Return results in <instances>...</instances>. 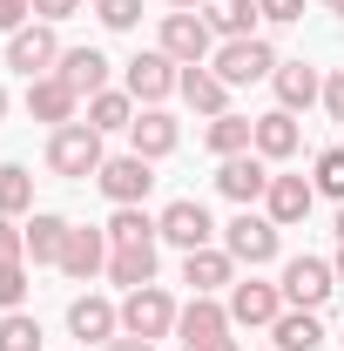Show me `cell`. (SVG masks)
Here are the masks:
<instances>
[{"label": "cell", "mask_w": 344, "mask_h": 351, "mask_svg": "<svg viewBox=\"0 0 344 351\" xmlns=\"http://www.w3.org/2000/svg\"><path fill=\"white\" fill-rule=\"evenodd\" d=\"M54 75L75 88V95H101V88H108V61H101V47H68Z\"/></svg>", "instance_id": "603a6c76"}, {"label": "cell", "mask_w": 344, "mask_h": 351, "mask_svg": "<svg viewBox=\"0 0 344 351\" xmlns=\"http://www.w3.org/2000/svg\"><path fill=\"white\" fill-rule=\"evenodd\" d=\"M210 68L230 88H250V82H270V75H277V47L263 41V34H250V41H223Z\"/></svg>", "instance_id": "3957f363"}, {"label": "cell", "mask_w": 344, "mask_h": 351, "mask_svg": "<svg viewBox=\"0 0 344 351\" xmlns=\"http://www.w3.org/2000/svg\"><path fill=\"white\" fill-rule=\"evenodd\" d=\"M68 230H75L68 217L34 210V223H27V257H34V263H61V250H68Z\"/></svg>", "instance_id": "cb8c5ba5"}, {"label": "cell", "mask_w": 344, "mask_h": 351, "mask_svg": "<svg viewBox=\"0 0 344 351\" xmlns=\"http://www.w3.org/2000/svg\"><path fill=\"white\" fill-rule=\"evenodd\" d=\"M135 115H142V108H135V95L129 88H101V95H88V129H129Z\"/></svg>", "instance_id": "4316f807"}, {"label": "cell", "mask_w": 344, "mask_h": 351, "mask_svg": "<svg viewBox=\"0 0 344 351\" xmlns=\"http://www.w3.org/2000/svg\"><path fill=\"white\" fill-rule=\"evenodd\" d=\"M297 142H304V129H297V115H291V108H270V115H257V156H263V162H284V156H297Z\"/></svg>", "instance_id": "7402d4cb"}, {"label": "cell", "mask_w": 344, "mask_h": 351, "mask_svg": "<svg viewBox=\"0 0 344 351\" xmlns=\"http://www.w3.org/2000/svg\"><path fill=\"white\" fill-rule=\"evenodd\" d=\"M210 41H216V27L196 14V7L162 14V54H169L175 68H203V61H210Z\"/></svg>", "instance_id": "7a4b0ae2"}, {"label": "cell", "mask_w": 344, "mask_h": 351, "mask_svg": "<svg viewBox=\"0 0 344 351\" xmlns=\"http://www.w3.org/2000/svg\"><path fill=\"white\" fill-rule=\"evenodd\" d=\"M95 182H101V196L122 210V203H142V196L156 189V169H149V156H135V149H129V156H108Z\"/></svg>", "instance_id": "ba28073f"}, {"label": "cell", "mask_w": 344, "mask_h": 351, "mask_svg": "<svg viewBox=\"0 0 344 351\" xmlns=\"http://www.w3.org/2000/svg\"><path fill=\"white\" fill-rule=\"evenodd\" d=\"M129 142H135V156L162 162L175 142H182V129H175V115H162V108H142V115L129 122Z\"/></svg>", "instance_id": "44dd1931"}, {"label": "cell", "mask_w": 344, "mask_h": 351, "mask_svg": "<svg viewBox=\"0 0 344 351\" xmlns=\"http://www.w3.org/2000/svg\"><path fill=\"white\" fill-rule=\"evenodd\" d=\"M189 351H236V338H210V345H189Z\"/></svg>", "instance_id": "b9f144b4"}, {"label": "cell", "mask_w": 344, "mask_h": 351, "mask_svg": "<svg viewBox=\"0 0 344 351\" xmlns=\"http://www.w3.org/2000/svg\"><path fill=\"white\" fill-rule=\"evenodd\" d=\"M324 7H331V14H338V21H344V0H324Z\"/></svg>", "instance_id": "ee69618b"}, {"label": "cell", "mask_w": 344, "mask_h": 351, "mask_svg": "<svg viewBox=\"0 0 344 351\" xmlns=\"http://www.w3.org/2000/svg\"><path fill=\"white\" fill-rule=\"evenodd\" d=\"M277 317H284V291L277 284H257V277L230 284V324L257 331V324H277Z\"/></svg>", "instance_id": "30bf717a"}, {"label": "cell", "mask_w": 344, "mask_h": 351, "mask_svg": "<svg viewBox=\"0 0 344 351\" xmlns=\"http://www.w3.org/2000/svg\"><path fill=\"white\" fill-rule=\"evenodd\" d=\"M203 21H210L223 41H250L263 14H257V0H210V14H203Z\"/></svg>", "instance_id": "83f0119b"}, {"label": "cell", "mask_w": 344, "mask_h": 351, "mask_svg": "<svg viewBox=\"0 0 344 351\" xmlns=\"http://www.w3.org/2000/svg\"><path fill=\"white\" fill-rule=\"evenodd\" d=\"M175 331H182V351H189V345H210V338H230V304H216V298H189V304L175 311Z\"/></svg>", "instance_id": "e0dca14e"}, {"label": "cell", "mask_w": 344, "mask_h": 351, "mask_svg": "<svg viewBox=\"0 0 344 351\" xmlns=\"http://www.w3.org/2000/svg\"><path fill=\"white\" fill-rule=\"evenodd\" d=\"M108 277H115L122 291H142V284H156V243H129V250H108Z\"/></svg>", "instance_id": "484cf974"}, {"label": "cell", "mask_w": 344, "mask_h": 351, "mask_svg": "<svg viewBox=\"0 0 344 351\" xmlns=\"http://www.w3.org/2000/svg\"><path fill=\"white\" fill-rule=\"evenodd\" d=\"M156 237L175 243V250H203V243L216 237V223H210V210H203L196 196H182V203H169V210L156 217Z\"/></svg>", "instance_id": "9c48e42d"}, {"label": "cell", "mask_w": 344, "mask_h": 351, "mask_svg": "<svg viewBox=\"0 0 344 351\" xmlns=\"http://www.w3.org/2000/svg\"><path fill=\"white\" fill-rule=\"evenodd\" d=\"M338 243H344V203H338Z\"/></svg>", "instance_id": "f6af8a7d"}, {"label": "cell", "mask_w": 344, "mask_h": 351, "mask_svg": "<svg viewBox=\"0 0 344 351\" xmlns=\"http://www.w3.org/2000/svg\"><path fill=\"white\" fill-rule=\"evenodd\" d=\"M310 203H317V182H304V176H270V189H263V217L277 223V230L304 223Z\"/></svg>", "instance_id": "8fae6325"}, {"label": "cell", "mask_w": 344, "mask_h": 351, "mask_svg": "<svg viewBox=\"0 0 344 351\" xmlns=\"http://www.w3.org/2000/svg\"><path fill=\"white\" fill-rule=\"evenodd\" d=\"M169 7H203V0H169Z\"/></svg>", "instance_id": "bcb514c9"}, {"label": "cell", "mask_w": 344, "mask_h": 351, "mask_svg": "<svg viewBox=\"0 0 344 351\" xmlns=\"http://www.w3.org/2000/svg\"><path fill=\"white\" fill-rule=\"evenodd\" d=\"M270 331H277V351H317V345H324V324H317V311H284Z\"/></svg>", "instance_id": "f1b7e54d"}, {"label": "cell", "mask_w": 344, "mask_h": 351, "mask_svg": "<svg viewBox=\"0 0 344 351\" xmlns=\"http://www.w3.org/2000/svg\"><path fill=\"white\" fill-rule=\"evenodd\" d=\"M216 189H223L230 203H243V210H250V203H263V189H270L263 156H250V149H243V156H230V162L216 169Z\"/></svg>", "instance_id": "5bb4252c"}, {"label": "cell", "mask_w": 344, "mask_h": 351, "mask_svg": "<svg viewBox=\"0 0 344 351\" xmlns=\"http://www.w3.org/2000/svg\"><path fill=\"white\" fill-rule=\"evenodd\" d=\"M75 108H82V95L61 82V75L27 82V115H34V122H47V129H68V122H75Z\"/></svg>", "instance_id": "4fadbf2b"}, {"label": "cell", "mask_w": 344, "mask_h": 351, "mask_svg": "<svg viewBox=\"0 0 344 351\" xmlns=\"http://www.w3.org/2000/svg\"><path fill=\"white\" fill-rule=\"evenodd\" d=\"M108 230H68V250H61V270L75 277V284H88L95 270H108Z\"/></svg>", "instance_id": "d6986e66"}, {"label": "cell", "mask_w": 344, "mask_h": 351, "mask_svg": "<svg viewBox=\"0 0 344 351\" xmlns=\"http://www.w3.org/2000/svg\"><path fill=\"white\" fill-rule=\"evenodd\" d=\"M203 142H210L216 156L230 162V156L257 149V122H250V115H210V129H203Z\"/></svg>", "instance_id": "d4e9b609"}, {"label": "cell", "mask_w": 344, "mask_h": 351, "mask_svg": "<svg viewBox=\"0 0 344 351\" xmlns=\"http://www.w3.org/2000/svg\"><path fill=\"white\" fill-rule=\"evenodd\" d=\"M331 270H338V284H344V243H338V263H331Z\"/></svg>", "instance_id": "7bdbcfd3"}, {"label": "cell", "mask_w": 344, "mask_h": 351, "mask_svg": "<svg viewBox=\"0 0 344 351\" xmlns=\"http://www.w3.org/2000/svg\"><path fill=\"white\" fill-rule=\"evenodd\" d=\"M101 162H108V156H101V129L68 122V129L47 135V169L54 176H75V182H82V176H101Z\"/></svg>", "instance_id": "6da1fadb"}, {"label": "cell", "mask_w": 344, "mask_h": 351, "mask_svg": "<svg viewBox=\"0 0 344 351\" xmlns=\"http://www.w3.org/2000/svg\"><path fill=\"white\" fill-rule=\"evenodd\" d=\"M175 95H182V101H189L196 115H230V82H223L216 68H182Z\"/></svg>", "instance_id": "ffe728a7"}, {"label": "cell", "mask_w": 344, "mask_h": 351, "mask_svg": "<svg viewBox=\"0 0 344 351\" xmlns=\"http://www.w3.org/2000/svg\"><path fill=\"white\" fill-rule=\"evenodd\" d=\"M21 298H27V257L0 263V311H21Z\"/></svg>", "instance_id": "e575fe53"}, {"label": "cell", "mask_w": 344, "mask_h": 351, "mask_svg": "<svg viewBox=\"0 0 344 351\" xmlns=\"http://www.w3.org/2000/svg\"><path fill=\"white\" fill-rule=\"evenodd\" d=\"M101 351H156V338H129V331H122V338H108Z\"/></svg>", "instance_id": "60d3db41"}, {"label": "cell", "mask_w": 344, "mask_h": 351, "mask_svg": "<svg viewBox=\"0 0 344 351\" xmlns=\"http://www.w3.org/2000/svg\"><path fill=\"white\" fill-rule=\"evenodd\" d=\"M324 108H331V122H344V68L324 82Z\"/></svg>", "instance_id": "f35d334b"}, {"label": "cell", "mask_w": 344, "mask_h": 351, "mask_svg": "<svg viewBox=\"0 0 344 351\" xmlns=\"http://www.w3.org/2000/svg\"><path fill=\"white\" fill-rule=\"evenodd\" d=\"M223 250L236 263H250V270H263V263L277 257V223L257 217V210H243L236 223H223Z\"/></svg>", "instance_id": "52a82bcc"}, {"label": "cell", "mask_w": 344, "mask_h": 351, "mask_svg": "<svg viewBox=\"0 0 344 351\" xmlns=\"http://www.w3.org/2000/svg\"><path fill=\"white\" fill-rule=\"evenodd\" d=\"M95 21L115 27V34H129L135 21H142V0H95Z\"/></svg>", "instance_id": "836d02e7"}, {"label": "cell", "mask_w": 344, "mask_h": 351, "mask_svg": "<svg viewBox=\"0 0 344 351\" xmlns=\"http://www.w3.org/2000/svg\"><path fill=\"white\" fill-rule=\"evenodd\" d=\"M310 182H317V196H338V203H344V149H324Z\"/></svg>", "instance_id": "d6a6232c"}, {"label": "cell", "mask_w": 344, "mask_h": 351, "mask_svg": "<svg viewBox=\"0 0 344 351\" xmlns=\"http://www.w3.org/2000/svg\"><path fill=\"white\" fill-rule=\"evenodd\" d=\"M34 210V176L21 162H0V217H27Z\"/></svg>", "instance_id": "4dcf8cb0"}, {"label": "cell", "mask_w": 344, "mask_h": 351, "mask_svg": "<svg viewBox=\"0 0 344 351\" xmlns=\"http://www.w3.org/2000/svg\"><path fill=\"white\" fill-rule=\"evenodd\" d=\"M27 14H34V0H0V34H21Z\"/></svg>", "instance_id": "74e56055"}, {"label": "cell", "mask_w": 344, "mask_h": 351, "mask_svg": "<svg viewBox=\"0 0 344 351\" xmlns=\"http://www.w3.org/2000/svg\"><path fill=\"white\" fill-rule=\"evenodd\" d=\"M263 21H277V27H291V21H304V0H257Z\"/></svg>", "instance_id": "8d00e7d4"}, {"label": "cell", "mask_w": 344, "mask_h": 351, "mask_svg": "<svg viewBox=\"0 0 344 351\" xmlns=\"http://www.w3.org/2000/svg\"><path fill=\"white\" fill-rule=\"evenodd\" d=\"M21 257H27V223L0 217V263H21Z\"/></svg>", "instance_id": "d590c367"}, {"label": "cell", "mask_w": 344, "mask_h": 351, "mask_svg": "<svg viewBox=\"0 0 344 351\" xmlns=\"http://www.w3.org/2000/svg\"><path fill=\"white\" fill-rule=\"evenodd\" d=\"M75 7H82V0H34V14H41L47 27H54V21H68V14H75Z\"/></svg>", "instance_id": "ab89813d"}, {"label": "cell", "mask_w": 344, "mask_h": 351, "mask_svg": "<svg viewBox=\"0 0 344 351\" xmlns=\"http://www.w3.org/2000/svg\"><path fill=\"white\" fill-rule=\"evenodd\" d=\"M175 82H182V68H175L162 47H149V54H135V61H129V95H135V101H149V108H156L162 95H175Z\"/></svg>", "instance_id": "7c38bea8"}, {"label": "cell", "mask_w": 344, "mask_h": 351, "mask_svg": "<svg viewBox=\"0 0 344 351\" xmlns=\"http://www.w3.org/2000/svg\"><path fill=\"white\" fill-rule=\"evenodd\" d=\"M68 331L88 338V345H108V338H122V311L108 304V298H95V291H88V298L68 304Z\"/></svg>", "instance_id": "2e32d148"}, {"label": "cell", "mask_w": 344, "mask_h": 351, "mask_svg": "<svg viewBox=\"0 0 344 351\" xmlns=\"http://www.w3.org/2000/svg\"><path fill=\"white\" fill-rule=\"evenodd\" d=\"M230 277H236V257H230V250H216V243H203V250H182V284H189L196 298H216Z\"/></svg>", "instance_id": "9a60e30c"}, {"label": "cell", "mask_w": 344, "mask_h": 351, "mask_svg": "<svg viewBox=\"0 0 344 351\" xmlns=\"http://www.w3.org/2000/svg\"><path fill=\"white\" fill-rule=\"evenodd\" d=\"M0 351H41V317L7 311V317H0Z\"/></svg>", "instance_id": "1f68e13d"}, {"label": "cell", "mask_w": 344, "mask_h": 351, "mask_svg": "<svg viewBox=\"0 0 344 351\" xmlns=\"http://www.w3.org/2000/svg\"><path fill=\"white\" fill-rule=\"evenodd\" d=\"M122 331H129V338H169L175 331V298L162 284L129 291V298H122Z\"/></svg>", "instance_id": "277c9868"}, {"label": "cell", "mask_w": 344, "mask_h": 351, "mask_svg": "<svg viewBox=\"0 0 344 351\" xmlns=\"http://www.w3.org/2000/svg\"><path fill=\"white\" fill-rule=\"evenodd\" d=\"M0 115H7V88H0Z\"/></svg>", "instance_id": "7dc6e473"}, {"label": "cell", "mask_w": 344, "mask_h": 351, "mask_svg": "<svg viewBox=\"0 0 344 351\" xmlns=\"http://www.w3.org/2000/svg\"><path fill=\"white\" fill-rule=\"evenodd\" d=\"M277 291H284V304H291V311H317L331 291H338V270H331L324 257H291Z\"/></svg>", "instance_id": "8992f818"}, {"label": "cell", "mask_w": 344, "mask_h": 351, "mask_svg": "<svg viewBox=\"0 0 344 351\" xmlns=\"http://www.w3.org/2000/svg\"><path fill=\"white\" fill-rule=\"evenodd\" d=\"M108 243H115V250H129V243H156V217H149L142 203H122V210L108 217Z\"/></svg>", "instance_id": "f546056e"}, {"label": "cell", "mask_w": 344, "mask_h": 351, "mask_svg": "<svg viewBox=\"0 0 344 351\" xmlns=\"http://www.w3.org/2000/svg\"><path fill=\"white\" fill-rule=\"evenodd\" d=\"M270 82H277V108H291V115L310 108V101H324V75H317L310 61H277Z\"/></svg>", "instance_id": "ac0fdd59"}, {"label": "cell", "mask_w": 344, "mask_h": 351, "mask_svg": "<svg viewBox=\"0 0 344 351\" xmlns=\"http://www.w3.org/2000/svg\"><path fill=\"white\" fill-rule=\"evenodd\" d=\"M61 54H68V47L54 41V27H47V21H34V27H21V34H7V68H21L27 82H41V75H54V68H61Z\"/></svg>", "instance_id": "5b68a950"}]
</instances>
